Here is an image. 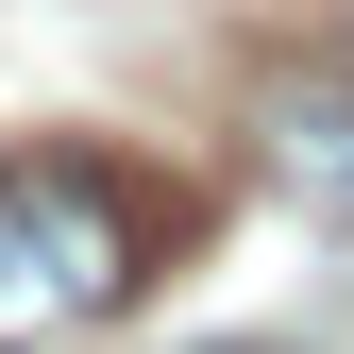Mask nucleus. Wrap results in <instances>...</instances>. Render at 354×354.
I'll use <instances>...</instances> for the list:
<instances>
[{"label":"nucleus","mask_w":354,"mask_h":354,"mask_svg":"<svg viewBox=\"0 0 354 354\" xmlns=\"http://www.w3.org/2000/svg\"><path fill=\"white\" fill-rule=\"evenodd\" d=\"M253 118H270V169H287V186L354 219V84H270Z\"/></svg>","instance_id":"obj_2"},{"label":"nucleus","mask_w":354,"mask_h":354,"mask_svg":"<svg viewBox=\"0 0 354 354\" xmlns=\"http://www.w3.org/2000/svg\"><path fill=\"white\" fill-rule=\"evenodd\" d=\"M203 236V186L102 136H34L0 152V354H51L84 321H118L169 253Z\"/></svg>","instance_id":"obj_1"}]
</instances>
